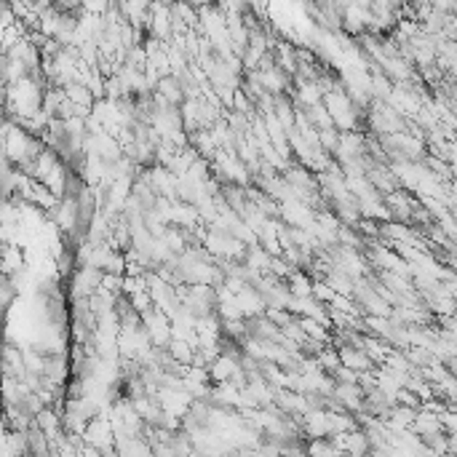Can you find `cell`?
<instances>
[{"mask_svg": "<svg viewBox=\"0 0 457 457\" xmlns=\"http://www.w3.org/2000/svg\"><path fill=\"white\" fill-rule=\"evenodd\" d=\"M62 88H65V97H67L70 102L83 104V107H91V104H94V94H91L81 81H70V83L62 86Z\"/></svg>", "mask_w": 457, "mask_h": 457, "instance_id": "obj_1", "label": "cell"}, {"mask_svg": "<svg viewBox=\"0 0 457 457\" xmlns=\"http://www.w3.org/2000/svg\"><path fill=\"white\" fill-rule=\"evenodd\" d=\"M187 3H190L193 8H201V6H211L214 0H187Z\"/></svg>", "mask_w": 457, "mask_h": 457, "instance_id": "obj_2", "label": "cell"}]
</instances>
